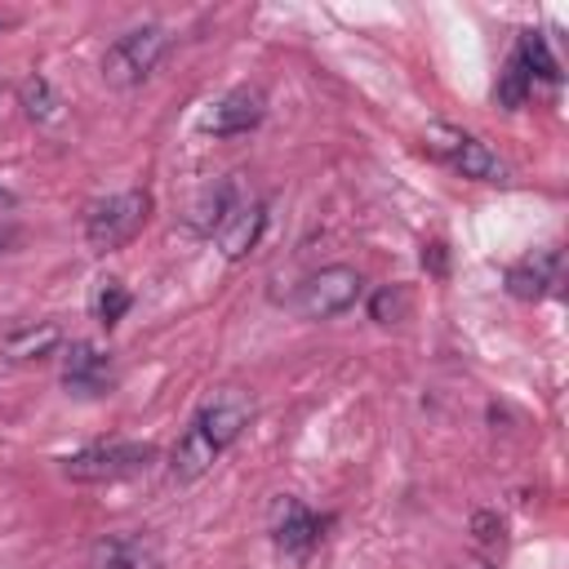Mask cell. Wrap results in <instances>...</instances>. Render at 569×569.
I'll return each mask as SVG.
<instances>
[{"label":"cell","mask_w":569,"mask_h":569,"mask_svg":"<svg viewBox=\"0 0 569 569\" xmlns=\"http://www.w3.org/2000/svg\"><path fill=\"white\" fill-rule=\"evenodd\" d=\"M58 342H62V329H58L53 320H40V325L13 329V333L0 342V356H4V360H44V356L58 351Z\"/></svg>","instance_id":"cell-14"},{"label":"cell","mask_w":569,"mask_h":569,"mask_svg":"<svg viewBox=\"0 0 569 569\" xmlns=\"http://www.w3.org/2000/svg\"><path fill=\"white\" fill-rule=\"evenodd\" d=\"M156 462V445L147 440H111V445H89L71 458H62V476L76 485H111L142 476Z\"/></svg>","instance_id":"cell-3"},{"label":"cell","mask_w":569,"mask_h":569,"mask_svg":"<svg viewBox=\"0 0 569 569\" xmlns=\"http://www.w3.org/2000/svg\"><path fill=\"white\" fill-rule=\"evenodd\" d=\"M453 569H493V565H489V560H480V556H467V560H458Z\"/></svg>","instance_id":"cell-22"},{"label":"cell","mask_w":569,"mask_h":569,"mask_svg":"<svg viewBox=\"0 0 569 569\" xmlns=\"http://www.w3.org/2000/svg\"><path fill=\"white\" fill-rule=\"evenodd\" d=\"M516 53H520V62L529 67L533 80H547V84L560 80V62H556V53L547 49V36H542V31H520Z\"/></svg>","instance_id":"cell-16"},{"label":"cell","mask_w":569,"mask_h":569,"mask_svg":"<svg viewBox=\"0 0 569 569\" xmlns=\"http://www.w3.org/2000/svg\"><path fill=\"white\" fill-rule=\"evenodd\" d=\"M502 529H507V525H502V516H493V511H476V516H471V533H476L480 547H498V542H502Z\"/></svg>","instance_id":"cell-20"},{"label":"cell","mask_w":569,"mask_h":569,"mask_svg":"<svg viewBox=\"0 0 569 569\" xmlns=\"http://www.w3.org/2000/svg\"><path fill=\"white\" fill-rule=\"evenodd\" d=\"M249 418H253V400H249L244 391L227 387V391L209 396V400L196 409V418L187 422V431L178 436V445H173V453H169V476L182 480V485L196 480V476H204V471L244 436Z\"/></svg>","instance_id":"cell-1"},{"label":"cell","mask_w":569,"mask_h":569,"mask_svg":"<svg viewBox=\"0 0 569 569\" xmlns=\"http://www.w3.org/2000/svg\"><path fill=\"white\" fill-rule=\"evenodd\" d=\"M244 196H249V191H244V182H240L236 173L218 178L213 187H204V191L191 200V209H187V231H196V236H213V231L222 227V218H227Z\"/></svg>","instance_id":"cell-11"},{"label":"cell","mask_w":569,"mask_h":569,"mask_svg":"<svg viewBox=\"0 0 569 569\" xmlns=\"http://www.w3.org/2000/svg\"><path fill=\"white\" fill-rule=\"evenodd\" d=\"M360 293H365V276H360L356 267H347V262H333V267L311 271V276L293 289L289 307H293L298 316H307V320H333V316L351 311V307L360 302Z\"/></svg>","instance_id":"cell-5"},{"label":"cell","mask_w":569,"mask_h":569,"mask_svg":"<svg viewBox=\"0 0 569 569\" xmlns=\"http://www.w3.org/2000/svg\"><path fill=\"white\" fill-rule=\"evenodd\" d=\"M422 267H427L431 276H445V244H440V240L422 244Z\"/></svg>","instance_id":"cell-21"},{"label":"cell","mask_w":569,"mask_h":569,"mask_svg":"<svg viewBox=\"0 0 569 569\" xmlns=\"http://www.w3.org/2000/svg\"><path fill=\"white\" fill-rule=\"evenodd\" d=\"M164 542L151 529H124V533H102L89 551L93 569H160Z\"/></svg>","instance_id":"cell-10"},{"label":"cell","mask_w":569,"mask_h":569,"mask_svg":"<svg viewBox=\"0 0 569 569\" xmlns=\"http://www.w3.org/2000/svg\"><path fill=\"white\" fill-rule=\"evenodd\" d=\"M409 316V293L400 284H382L369 293V320L373 325H400Z\"/></svg>","instance_id":"cell-19"},{"label":"cell","mask_w":569,"mask_h":569,"mask_svg":"<svg viewBox=\"0 0 569 569\" xmlns=\"http://www.w3.org/2000/svg\"><path fill=\"white\" fill-rule=\"evenodd\" d=\"M262 227H267V209H262V200L258 196H244L227 218H222V227L213 231V240H218V253L222 258H244L253 244H258V236H262Z\"/></svg>","instance_id":"cell-12"},{"label":"cell","mask_w":569,"mask_h":569,"mask_svg":"<svg viewBox=\"0 0 569 569\" xmlns=\"http://www.w3.org/2000/svg\"><path fill=\"white\" fill-rule=\"evenodd\" d=\"M62 387H67L71 396H84V400L111 396V391H116L111 351L98 347V342H71V347L62 351Z\"/></svg>","instance_id":"cell-8"},{"label":"cell","mask_w":569,"mask_h":569,"mask_svg":"<svg viewBox=\"0 0 569 569\" xmlns=\"http://www.w3.org/2000/svg\"><path fill=\"white\" fill-rule=\"evenodd\" d=\"M507 293L520 302H538L547 293H560V249H542V253L507 267Z\"/></svg>","instance_id":"cell-13"},{"label":"cell","mask_w":569,"mask_h":569,"mask_svg":"<svg viewBox=\"0 0 569 569\" xmlns=\"http://www.w3.org/2000/svg\"><path fill=\"white\" fill-rule=\"evenodd\" d=\"M0 209H13V191L9 187H0Z\"/></svg>","instance_id":"cell-24"},{"label":"cell","mask_w":569,"mask_h":569,"mask_svg":"<svg viewBox=\"0 0 569 569\" xmlns=\"http://www.w3.org/2000/svg\"><path fill=\"white\" fill-rule=\"evenodd\" d=\"M129 307H133V298H129V289L120 280H98V289H93V320L102 329H116Z\"/></svg>","instance_id":"cell-18"},{"label":"cell","mask_w":569,"mask_h":569,"mask_svg":"<svg viewBox=\"0 0 569 569\" xmlns=\"http://www.w3.org/2000/svg\"><path fill=\"white\" fill-rule=\"evenodd\" d=\"M422 142H427V151L431 156H440L449 169H458L462 178H476V182H502L507 178V164L476 138V133H462V129H453V124H431L427 133H422Z\"/></svg>","instance_id":"cell-6"},{"label":"cell","mask_w":569,"mask_h":569,"mask_svg":"<svg viewBox=\"0 0 569 569\" xmlns=\"http://www.w3.org/2000/svg\"><path fill=\"white\" fill-rule=\"evenodd\" d=\"M0 27H4V22H0Z\"/></svg>","instance_id":"cell-25"},{"label":"cell","mask_w":569,"mask_h":569,"mask_svg":"<svg viewBox=\"0 0 569 569\" xmlns=\"http://www.w3.org/2000/svg\"><path fill=\"white\" fill-rule=\"evenodd\" d=\"M151 218V196L147 191H116L98 204H89L84 213V240L93 253H111L124 249Z\"/></svg>","instance_id":"cell-4"},{"label":"cell","mask_w":569,"mask_h":569,"mask_svg":"<svg viewBox=\"0 0 569 569\" xmlns=\"http://www.w3.org/2000/svg\"><path fill=\"white\" fill-rule=\"evenodd\" d=\"M267 525H271L276 551H280L284 560H293V565H302V560L316 551V542L325 538V520H320L302 498H293V493H276V498H271Z\"/></svg>","instance_id":"cell-7"},{"label":"cell","mask_w":569,"mask_h":569,"mask_svg":"<svg viewBox=\"0 0 569 569\" xmlns=\"http://www.w3.org/2000/svg\"><path fill=\"white\" fill-rule=\"evenodd\" d=\"M18 102H22L27 120H36V124H49V120L62 116V98L53 93V84L44 76H27L22 89H18Z\"/></svg>","instance_id":"cell-15"},{"label":"cell","mask_w":569,"mask_h":569,"mask_svg":"<svg viewBox=\"0 0 569 569\" xmlns=\"http://www.w3.org/2000/svg\"><path fill=\"white\" fill-rule=\"evenodd\" d=\"M169 31L160 22H142L129 27L124 36H116L102 53V80L111 89H138L142 80H151V71L160 67V58L169 53Z\"/></svg>","instance_id":"cell-2"},{"label":"cell","mask_w":569,"mask_h":569,"mask_svg":"<svg viewBox=\"0 0 569 569\" xmlns=\"http://www.w3.org/2000/svg\"><path fill=\"white\" fill-rule=\"evenodd\" d=\"M529 93H533V76H529V67L520 62V53L511 49V58H507V67H502V76H498V84H493V98H498V107L516 111V107L529 102Z\"/></svg>","instance_id":"cell-17"},{"label":"cell","mask_w":569,"mask_h":569,"mask_svg":"<svg viewBox=\"0 0 569 569\" xmlns=\"http://www.w3.org/2000/svg\"><path fill=\"white\" fill-rule=\"evenodd\" d=\"M262 116H267V93L258 89V84H240V89H231V93H222L196 124H200V133H213V138H236V133H249V129H258L262 124Z\"/></svg>","instance_id":"cell-9"},{"label":"cell","mask_w":569,"mask_h":569,"mask_svg":"<svg viewBox=\"0 0 569 569\" xmlns=\"http://www.w3.org/2000/svg\"><path fill=\"white\" fill-rule=\"evenodd\" d=\"M13 240H18V231H13V227H9V222H0V253H4V249H9V244H13Z\"/></svg>","instance_id":"cell-23"}]
</instances>
